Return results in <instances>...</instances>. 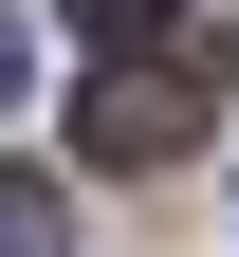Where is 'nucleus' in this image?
Segmentation results:
<instances>
[{
    "label": "nucleus",
    "mask_w": 239,
    "mask_h": 257,
    "mask_svg": "<svg viewBox=\"0 0 239 257\" xmlns=\"http://www.w3.org/2000/svg\"><path fill=\"white\" fill-rule=\"evenodd\" d=\"M202 147V55L166 74V55H111V74L74 92V166H184Z\"/></svg>",
    "instance_id": "f257e3e1"
},
{
    "label": "nucleus",
    "mask_w": 239,
    "mask_h": 257,
    "mask_svg": "<svg viewBox=\"0 0 239 257\" xmlns=\"http://www.w3.org/2000/svg\"><path fill=\"white\" fill-rule=\"evenodd\" d=\"M74 37H111V55H147V37H184V0H74Z\"/></svg>",
    "instance_id": "f03ea898"
},
{
    "label": "nucleus",
    "mask_w": 239,
    "mask_h": 257,
    "mask_svg": "<svg viewBox=\"0 0 239 257\" xmlns=\"http://www.w3.org/2000/svg\"><path fill=\"white\" fill-rule=\"evenodd\" d=\"M0 257H74V220H55L37 184H19V166H0Z\"/></svg>",
    "instance_id": "7ed1b4c3"
},
{
    "label": "nucleus",
    "mask_w": 239,
    "mask_h": 257,
    "mask_svg": "<svg viewBox=\"0 0 239 257\" xmlns=\"http://www.w3.org/2000/svg\"><path fill=\"white\" fill-rule=\"evenodd\" d=\"M19 74H37V37H19V19H0V110H19Z\"/></svg>",
    "instance_id": "20e7f679"
}]
</instances>
